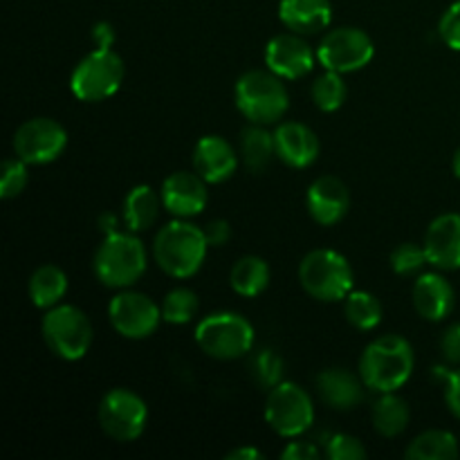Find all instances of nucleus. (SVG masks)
Masks as SVG:
<instances>
[{
  "label": "nucleus",
  "mask_w": 460,
  "mask_h": 460,
  "mask_svg": "<svg viewBox=\"0 0 460 460\" xmlns=\"http://www.w3.org/2000/svg\"><path fill=\"white\" fill-rule=\"evenodd\" d=\"M404 454L411 460H456L460 452L456 436L445 429H429L416 436Z\"/></svg>",
  "instance_id": "28"
},
{
  "label": "nucleus",
  "mask_w": 460,
  "mask_h": 460,
  "mask_svg": "<svg viewBox=\"0 0 460 460\" xmlns=\"http://www.w3.org/2000/svg\"><path fill=\"white\" fill-rule=\"evenodd\" d=\"M326 456L331 460H362L367 458L362 440L349 434H335L326 445Z\"/></svg>",
  "instance_id": "35"
},
{
  "label": "nucleus",
  "mask_w": 460,
  "mask_h": 460,
  "mask_svg": "<svg viewBox=\"0 0 460 460\" xmlns=\"http://www.w3.org/2000/svg\"><path fill=\"white\" fill-rule=\"evenodd\" d=\"M279 18L296 34H317L332 21L331 0H281Z\"/></svg>",
  "instance_id": "22"
},
{
  "label": "nucleus",
  "mask_w": 460,
  "mask_h": 460,
  "mask_svg": "<svg viewBox=\"0 0 460 460\" xmlns=\"http://www.w3.org/2000/svg\"><path fill=\"white\" fill-rule=\"evenodd\" d=\"M452 166H454V173H456V178L460 180V146H458V151L454 153V162H452Z\"/></svg>",
  "instance_id": "44"
},
{
  "label": "nucleus",
  "mask_w": 460,
  "mask_h": 460,
  "mask_svg": "<svg viewBox=\"0 0 460 460\" xmlns=\"http://www.w3.org/2000/svg\"><path fill=\"white\" fill-rule=\"evenodd\" d=\"M97 418L108 438L117 443H133L146 429L148 407L135 391L112 389L99 402Z\"/></svg>",
  "instance_id": "10"
},
{
  "label": "nucleus",
  "mask_w": 460,
  "mask_h": 460,
  "mask_svg": "<svg viewBox=\"0 0 460 460\" xmlns=\"http://www.w3.org/2000/svg\"><path fill=\"white\" fill-rule=\"evenodd\" d=\"M67 146V133L58 121L49 117H34L18 126L13 135V153L27 164L54 162Z\"/></svg>",
  "instance_id": "13"
},
{
  "label": "nucleus",
  "mask_w": 460,
  "mask_h": 460,
  "mask_svg": "<svg viewBox=\"0 0 460 460\" xmlns=\"http://www.w3.org/2000/svg\"><path fill=\"white\" fill-rule=\"evenodd\" d=\"M277 155L274 133H270L263 124H250L241 133V157L252 173H263Z\"/></svg>",
  "instance_id": "26"
},
{
  "label": "nucleus",
  "mask_w": 460,
  "mask_h": 460,
  "mask_svg": "<svg viewBox=\"0 0 460 460\" xmlns=\"http://www.w3.org/2000/svg\"><path fill=\"white\" fill-rule=\"evenodd\" d=\"M93 40L97 48H103V49H111L112 43H115V30H112V25L108 21H102L94 25L93 30Z\"/></svg>",
  "instance_id": "41"
},
{
  "label": "nucleus",
  "mask_w": 460,
  "mask_h": 460,
  "mask_svg": "<svg viewBox=\"0 0 460 460\" xmlns=\"http://www.w3.org/2000/svg\"><path fill=\"white\" fill-rule=\"evenodd\" d=\"M438 34L447 48L460 52V0L445 9L443 18L438 22Z\"/></svg>",
  "instance_id": "36"
},
{
  "label": "nucleus",
  "mask_w": 460,
  "mask_h": 460,
  "mask_svg": "<svg viewBox=\"0 0 460 460\" xmlns=\"http://www.w3.org/2000/svg\"><path fill=\"white\" fill-rule=\"evenodd\" d=\"M301 288L313 299L335 304L353 292V268L335 250H313L299 263Z\"/></svg>",
  "instance_id": "5"
},
{
  "label": "nucleus",
  "mask_w": 460,
  "mask_h": 460,
  "mask_svg": "<svg viewBox=\"0 0 460 460\" xmlns=\"http://www.w3.org/2000/svg\"><path fill=\"white\" fill-rule=\"evenodd\" d=\"M252 373H254L256 382L265 389H274L283 377V359L277 350L263 349L261 353L254 355L252 359Z\"/></svg>",
  "instance_id": "34"
},
{
  "label": "nucleus",
  "mask_w": 460,
  "mask_h": 460,
  "mask_svg": "<svg viewBox=\"0 0 460 460\" xmlns=\"http://www.w3.org/2000/svg\"><path fill=\"white\" fill-rule=\"evenodd\" d=\"M40 332L57 358L76 362L84 358L93 344V323L88 314L76 305H54L45 313Z\"/></svg>",
  "instance_id": "6"
},
{
  "label": "nucleus",
  "mask_w": 460,
  "mask_h": 460,
  "mask_svg": "<svg viewBox=\"0 0 460 460\" xmlns=\"http://www.w3.org/2000/svg\"><path fill=\"white\" fill-rule=\"evenodd\" d=\"M27 290H30V299L36 308L49 310L66 296L67 277L57 265H40L31 272Z\"/></svg>",
  "instance_id": "24"
},
{
  "label": "nucleus",
  "mask_w": 460,
  "mask_h": 460,
  "mask_svg": "<svg viewBox=\"0 0 460 460\" xmlns=\"http://www.w3.org/2000/svg\"><path fill=\"white\" fill-rule=\"evenodd\" d=\"M274 144H277V157L283 164L292 169H305L314 164L319 157L317 133L299 121H286L274 130Z\"/></svg>",
  "instance_id": "18"
},
{
  "label": "nucleus",
  "mask_w": 460,
  "mask_h": 460,
  "mask_svg": "<svg viewBox=\"0 0 460 460\" xmlns=\"http://www.w3.org/2000/svg\"><path fill=\"white\" fill-rule=\"evenodd\" d=\"M427 252L425 245H416V243H402L400 247H395L391 252V270L400 277H411V274H418L422 268H425Z\"/></svg>",
  "instance_id": "33"
},
{
  "label": "nucleus",
  "mask_w": 460,
  "mask_h": 460,
  "mask_svg": "<svg viewBox=\"0 0 460 460\" xmlns=\"http://www.w3.org/2000/svg\"><path fill=\"white\" fill-rule=\"evenodd\" d=\"M162 205L175 218H191L207 207V180L191 171H175L162 182Z\"/></svg>",
  "instance_id": "15"
},
{
  "label": "nucleus",
  "mask_w": 460,
  "mask_h": 460,
  "mask_svg": "<svg viewBox=\"0 0 460 460\" xmlns=\"http://www.w3.org/2000/svg\"><path fill=\"white\" fill-rule=\"evenodd\" d=\"M440 353L447 364H460V323H452L440 337Z\"/></svg>",
  "instance_id": "38"
},
{
  "label": "nucleus",
  "mask_w": 460,
  "mask_h": 460,
  "mask_svg": "<svg viewBox=\"0 0 460 460\" xmlns=\"http://www.w3.org/2000/svg\"><path fill=\"white\" fill-rule=\"evenodd\" d=\"M146 247L135 232H115L103 236L94 252V277L106 288H130L146 272Z\"/></svg>",
  "instance_id": "3"
},
{
  "label": "nucleus",
  "mask_w": 460,
  "mask_h": 460,
  "mask_svg": "<svg viewBox=\"0 0 460 460\" xmlns=\"http://www.w3.org/2000/svg\"><path fill=\"white\" fill-rule=\"evenodd\" d=\"M456 304V295L454 288L443 274H422L416 283H413V308L427 322H443L449 317Z\"/></svg>",
  "instance_id": "20"
},
{
  "label": "nucleus",
  "mask_w": 460,
  "mask_h": 460,
  "mask_svg": "<svg viewBox=\"0 0 460 460\" xmlns=\"http://www.w3.org/2000/svg\"><path fill=\"white\" fill-rule=\"evenodd\" d=\"M344 314L358 331H373L382 322V304L367 290H353L344 299Z\"/></svg>",
  "instance_id": "29"
},
{
  "label": "nucleus",
  "mask_w": 460,
  "mask_h": 460,
  "mask_svg": "<svg viewBox=\"0 0 460 460\" xmlns=\"http://www.w3.org/2000/svg\"><path fill=\"white\" fill-rule=\"evenodd\" d=\"M27 182H30V173H27V162L21 157H9L0 166V196L4 200L16 198L25 191Z\"/></svg>",
  "instance_id": "32"
},
{
  "label": "nucleus",
  "mask_w": 460,
  "mask_h": 460,
  "mask_svg": "<svg viewBox=\"0 0 460 460\" xmlns=\"http://www.w3.org/2000/svg\"><path fill=\"white\" fill-rule=\"evenodd\" d=\"M317 61V52L301 34H279L265 45V66L281 79L296 81L308 75Z\"/></svg>",
  "instance_id": "14"
},
{
  "label": "nucleus",
  "mask_w": 460,
  "mask_h": 460,
  "mask_svg": "<svg viewBox=\"0 0 460 460\" xmlns=\"http://www.w3.org/2000/svg\"><path fill=\"white\" fill-rule=\"evenodd\" d=\"M119 225H117V216L115 214H111V211H108V214H102L99 216V229H102L103 232V236H108V234H115V232H119Z\"/></svg>",
  "instance_id": "43"
},
{
  "label": "nucleus",
  "mask_w": 460,
  "mask_h": 460,
  "mask_svg": "<svg viewBox=\"0 0 460 460\" xmlns=\"http://www.w3.org/2000/svg\"><path fill=\"white\" fill-rule=\"evenodd\" d=\"M373 427L385 438H395V436L404 434L411 420V409H409L407 400L400 398L395 391L391 394H382L380 400L373 404Z\"/></svg>",
  "instance_id": "23"
},
{
  "label": "nucleus",
  "mask_w": 460,
  "mask_h": 460,
  "mask_svg": "<svg viewBox=\"0 0 460 460\" xmlns=\"http://www.w3.org/2000/svg\"><path fill=\"white\" fill-rule=\"evenodd\" d=\"M196 344L209 358L238 359L254 346V326L238 313H214L198 323Z\"/></svg>",
  "instance_id": "7"
},
{
  "label": "nucleus",
  "mask_w": 460,
  "mask_h": 460,
  "mask_svg": "<svg viewBox=\"0 0 460 460\" xmlns=\"http://www.w3.org/2000/svg\"><path fill=\"white\" fill-rule=\"evenodd\" d=\"M305 205H308L314 223L331 227V225H337L349 214V187L337 175H322V178L310 184L308 193H305Z\"/></svg>",
  "instance_id": "16"
},
{
  "label": "nucleus",
  "mask_w": 460,
  "mask_h": 460,
  "mask_svg": "<svg viewBox=\"0 0 460 460\" xmlns=\"http://www.w3.org/2000/svg\"><path fill=\"white\" fill-rule=\"evenodd\" d=\"M229 283L236 295L247 299L263 295L265 288L270 286V265L261 256H243L234 263Z\"/></svg>",
  "instance_id": "27"
},
{
  "label": "nucleus",
  "mask_w": 460,
  "mask_h": 460,
  "mask_svg": "<svg viewBox=\"0 0 460 460\" xmlns=\"http://www.w3.org/2000/svg\"><path fill=\"white\" fill-rule=\"evenodd\" d=\"M108 317L112 328L126 340H146L157 331L162 317V308L142 292L124 290L112 296L108 305Z\"/></svg>",
  "instance_id": "12"
},
{
  "label": "nucleus",
  "mask_w": 460,
  "mask_h": 460,
  "mask_svg": "<svg viewBox=\"0 0 460 460\" xmlns=\"http://www.w3.org/2000/svg\"><path fill=\"white\" fill-rule=\"evenodd\" d=\"M160 207L162 196H157L148 184H137L135 189H130L124 200V220L130 232L137 234L153 227L160 216Z\"/></svg>",
  "instance_id": "25"
},
{
  "label": "nucleus",
  "mask_w": 460,
  "mask_h": 460,
  "mask_svg": "<svg viewBox=\"0 0 460 460\" xmlns=\"http://www.w3.org/2000/svg\"><path fill=\"white\" fill-rule=\"evenodd\" d=\"M265 420L283 438H296L313 427V398L295 382H279L265 400Z\"/></svg>",
  "instance_id": "9"
},
{
  "label": "nucleus",
  "mask_w": 460,
  "mask_h": 460,
  "mask_svg": "<svg viewBox=\"0 0 460 460\" xmlns=\"http://www.w3.org/2000/svg\"><path fill=\"white\" fill-rule=\"evenodd\" d=\"M207 247H209V243H207L205 229L187 223L184 218H178L166 223L155 234L153 256H155V263L160 265L162 272L173 279H189L205 263Z\"/></svg>",
  "instance_id": "2"
},
{
  "label": "nucleus",
  "mask_w": 460,
  "mask_h": 460,
  "mask_svg": "<svg viewBox=\"0 0 460 460\" xmlns=\"http://www.w3.org/2000/svg\"><path fill=\"white\" fill-rule=\"evenodd\" d=\"M227 460H263V454L256 447H236L227 454Z\"/></svg>",
  "instance_id": "42"
},
{
  "label": "nucleus",
  "mask_w": 460,
  "mask_h": 460,
  "mask_svg": "<svg viewBox=\"0 0 460 460\" xmlns=\"http://www.w3.org/2000/svg\"><path fill=\"white\" fill-rule=\"evenodd\" d=\"M198 308H200V301H198L196 292L189 290V288H175L162 301V317L166 323L182 326L196 317Z\"/></svg>",
  "instance_id": "30"
},
{
  "label": "nucleus",
  "mask_w": 460,
  "mask_h": 460,
  "mask_svg": "<svg viewBox=\"0 0 460 460\" xmlns=\"http://www.w3.org/2000/svg\"><path fill=\"white\" fill-rule=\"evenodd\" d=\"M236 106L250 124H277L290 108V94L272 70H250L236 84Z\"/></svg>",
  "instance_id": "4"
},
{
  "label": "nucleus",
  "mask_w": 460,
  "mask_h": 460,
  "mask_svg": "<svg viewBox=\"0 0 460 460\" xmlns=\"http://www.w3.org/2000/svg\"><path fill=\"white\" fill-rule=\"evenodd\" d=\"M310 94H313V102L319 111L335 112L346 102V84L340 72L326 70L314 79Z\"/></svg>",
  "instance_id": "31"
},
{
  "label": "nucleus",
  "mask_w": 460,
  "mask_h": 460,
  "mask_svg": "<svg viewBox=\"0 0 460 460\" xmlns=\"http://www.w3.org/2000/svg\"><path fill=\"white\" fill-rule=\"evenodd\" d=\"M376 54L371 36L358 27H337L322 39L317 48V61L326 70L349 75L368 66Z\"/></svg>",
  "instance_id": "11"
},
{
  "label": "nucleus",
  "mask_w": 460,
  "mask_h": 460,
  "mask_svg": "<svg viewBox=\"0 0 460 460\" xmlns=\"http://www.w3.org/2000/svg\"><path fill=\"white\" fill-rule=\"evenodd\" d=\"M416 367L413 346L402 335H385L373 340L359 358V376L367 389L391 394L402 389Z\"/></svg>",
  "instance_id": "1"
},
{
  "label": "nucleus",
  "mask_w": 460,
  "mask_h": 460,
  "mask_svg": "<svg viewBox=\"0 0 460 460\" xmlns=\"http://www.w3.org/2000/svg\"><path fill=\"white\" fill-rule=\"evenodd\" d=\"M319 456H322L319 447L314 443H308V440H295L281 454L283 460H317Z\"/></svg>",
  "instance_id": "39"
},
{
  "label": "nucleus",
  "mask_w": 460,
  "mask_h": 460,
  "mask_svg": "<svg viewBox=\"0 0 460 460\" xmlns=\"http://www.w3.org/2000/svg\"><path fill=\"white\" fill-rule=\"evenodd\" d=\"M362 376H355L346 368H326L317 376L319 398L335 411H350L364 400Z\"/></svg>",
  "instance_id": "21"
},
{
  "label": "nucleus",
  "mask_w": 460,
  "mask_h": 460,
  "mask_svg": "<svg viewBox=\"0 0 460 460\" xmlns=\"http://www.w3.org/2000/svg\"><path fill=\"white\" fill-rule=\"evenodd\" d=\"M427 261L438 270H460V216L443 214L427 227Z\"/></svg>",
  "instance_id": "17"
},
{
  "label": "nucleus",
  "mask_w": 460,
  "mask_h": 460,
  "mask_svg": "<svg viewBox=\"0 0 460 460\" xmlns=\"http://www.w3.org/2000/svg\"><path fill=\"white\" fill-rule=\"evenodd\" d=\"M436 377L443 380L445 386V402L447 409L460 420V368L449 371V368H436Z\"/></svg>",
  "instance_id": "37"
},
{
  "label": "nucleus",
  "mask_w": 460,
  "mask_h": 460,
  "mask_svg": "<svg viewBox=\"0 0 460 460\" xmlns=\"http://www.w3.org/2000/svg\"><path fill=\"white\" fill-rule=\"evenodd\" d=\"M124 72L126 67L119 54L97 48L76 63L70 76V88L81 102H102L119 90Z\"/></svg>",
  "instance_id": "8"
},
{
  "label": "nucleus",
  "mask_w": 460,
  "mask_h": 460,
  "mask_svg": "<svg viewBox=\"0 0 460 460\" xmlns=\"http://www.w3.org/2000/svg\"><path fill=\"white\" fill-rule=\"evenodd\" d=\"M205 236L209 247H223L232 238V227H229L227 220H211L205 227Z\"/></svg>",
  "instance_id": "40"
},
{
  "label": "nucleus",
  "mask_w": 460,
  "mask_h": 460,
  "mask_svg": "<svg viewBox=\"0 0 460 460\" xmlns=\"http://www.w3.org/2000/svg\"><path fill=\"white\" fill-rule=\"evenodd\" d=\"M238 166V155L232 144L220 135H207L193 148V169L207 182L220 184L234 175Z\"/></svg>",
  "instance_id": "19"
}]
</instances>
